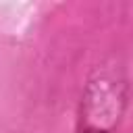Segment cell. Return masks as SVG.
Segmentation results:
<instances>
[{
    "mask_svg": "<svg viewBox=\"0 0 133 133\" xmlns=\"http://www.w3.org/2000/svg\"><path fill=\"white\" fill-rule=\"evenodd\" d=\"M83 133H106V131H102V129H85Z\"/></svg>",
    "mask_w": 133,
    "mask_h": 133,
    "instance_id": "1",
    "label": "cell"
}]
</instances>
